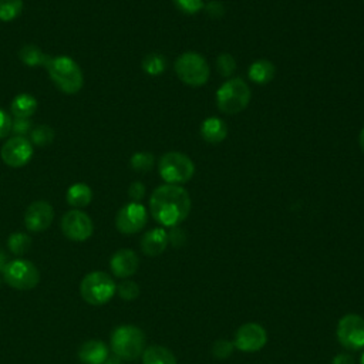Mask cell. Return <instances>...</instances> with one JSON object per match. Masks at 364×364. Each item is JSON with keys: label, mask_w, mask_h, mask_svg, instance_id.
Wrapping results in <instances>:
<instances>
[{"label": "cell", "mask_w": 364, "mask_h": 364, "mask_svg": "<svg viewBox=\"0 0 364 364\" xmlns=\"http://www.w3.org/2000/svg\"><path fill=\"white\" fill-rule=\"evenodd\" d=\"M340 344L351 351L364 347V318L358 314L348 313L337 323L336 330Z\"/></svg>", "instance_id": "9"}, {"label": "cell", "mask_w": 364, "mask_h": 364, "mask_svg": "<svg viewBox=\"0 0 364 364\" xmlns=\"http://www.w3.org/2000/svg\"><path fill=\"white\" fill-rule=\"evenodd\" d=\"M276 74V67L270 60L266 58H259L256 61H253L249 65L247 70V77L250 78V81H253L255 84H267L273 80Z\"/></svg>", "instance_id": "19"}, {"label": "cell", "mask_w": 364, "mask_h": 364, "mask_svg": "<svg viewBox=\"0 0 364 364\" xmlns=\"http://www.w3.org/2000/svg\"><path fill=\"white\" fill-rule=\"evenodd\" d=\"M360 364H364V353L361 354V358H360Z\"/></svg>", "instance_id": "42"}, {"label": "cell", "mask_w": 364, "mask_h": 364, "mask_svg": "<svg viewBox=\"0 0 364 364\" xmlns=\"http://www.w3.org/2000/svg\"><path fill=\"white\" fill-rule=\"evenodd\" d=\"M30 246H31V237L23 232H14L7 239V247L16 256H20L28 252Z\"/></svg>", "instance_id": "25"}, {"label": "cell", "mask_w": 364, "mask_h": 364, "mask_svg": "<svg viewBox=\"0 0 364 364\" xmlns=\"http://www.w3.org/2000/svg\"><path fill=\"white\" fill-rule=\"evenodd\" d=\"M117 293L122 300H135L139 296V287L132 280H124L117 286Z\"/></svg>", "instance_id": "30"}, {"label": "cell", "mask_w": 364, "mask_h": 364, "mask_svg": "<svg viewBox=\"0 0 364 364\" xmlns=\"http://www.w3.org/2000/svg\"><path fill=\"white\" fill-rule=\"evenodd\" d=\"M4 282L18 290L34 289L40 282V272L26 259H14L9 262L3 270Z\"/></svg>", "instance_id": "8"}, {"label": "cell", "mask_w": 364, "mask_h": 364, "mask_svg": "<svg viewBox=\"0 0 364 364\" xmlns=\"http://www.w3.org/2000/svg\"><path fill=\"white\" fill-rule=\"evenodd\" d=\"M7 263H9V260H7L6 253H4L3 250H0V272H1V273H3V270H4V267H6Z\"/></svg>", "instance_id": "39"}, {"label": "cell", "mask_w": 364, "mask_h": 364, "mask_svg": "<svg viewBox=\"0 0 364 364\" xmlns=\"http://www.w3.org/2000/svg\"><path fill=\"white\" fill-rule=\"evenodd\" d=\"M54 139V131L47 125H37L30 132V142L37 146H44L51 144Z\"/></svg>", "instance_id": "27"}, {"label": "cell", "mask_w": 364, "mask_h": 364, "mask_svg": "<svg viewBox=\"0 0 364 364\" xmlns=\"http://www.w3.org/2000/svg\"><path fill=\"white\" fill-rule=\"evenodd\" d=\"M185 239H186L185 232L178 226L171 228V232H168V242L175 247L182 246L185 243Z\"/></svg>", "instance_id": "33"}, {"label": "cell", "mask_w": 364, "mask_h": 364, "mask_svg": "<svg viewBox=\"0 0 364 364\" xmlns=\"http://www.w3.org/2000/svg\"><path fill=\"white\" fill-rule=\"evenodd\" d=\"M128 195L132 199V202H139L145 195V185L142 182H132L128 189Z\"/></svg>", "instance_id": "35"}, {"label": "cell", "mask_w": 364, "mask_h": 364, "mask_svg": "<svg viewBox=\"0 0 364 364\" xmlns=\"http://www.w3.org/2000/svg\"><path fill=\"white\" fill-rule=\"evenodd\" d=\"M104 364H122V360L118 358L117 355H112V357H108Z\"/></svg>", "instance_id": "40"}, {"label": "cell", "mask_w": 364, "mask_h": 364, "mask_svg": "<svg viewBox=\"0 0 364 364\" xmlns=\"http://www.w3.org/2000/svg\"><path fill=\"white\" fill-rule=\"evenodd\" d=\"M27 131H30V121L28 119H20V118H14L11 122V132L16 135H21L26 134Z\"/></svg>", "instance_id": "37"}, {"label": "cell", "mask_w": 364, "mask_h": 364, "mask_svg": "<svg viewBox=\"0 0 364 364\" xmlns=\"http://www.w3.org/2000/svg\"><path fill=\"white\" fill-rule=\"evenodd\" d=\"M117 291L114 279L105 272H91L84 276L80 284L81 297L91 306H102L108 303Z\"/></svg>", "instance_id": "6"}, {"label": "cell", "mask_w": 364, "mask_h": 364, "mask_svg": "<svg viewBox=\"0 0 364 364\" xmlns=\"http://www.w3.org/2000/svg\"><path fill=\"white\" fill-rule=\"evenodd\" d=\"M168 243V232L164 228H154L142 236L141 250L146 256H158L166 249Z\"/></svg>", "instance_id": "17"}, {"label": "cell", "mask_w": 364, "mask_h": 364, "mask_svg": "<svg viewBox=\"0 0 364 364\" xmlns=\"http://www.w3.org/2000/svg\"><path fill=\"white\" fill-rule=\"evenodd\" d=\"M358 144H360V148L363 149V152H364V127H363V129L360 131V135H358Z\"/></svg>", "instance_id": "41"}, {"label": "cell", "mask_w": 364, "mask_h": 364, "mask_svg": "<svg viewBox=\"0 0 364 364\" xmlns=\"http://www.w3.org/2000/svg\"><path fill=\"white\" fill-rule=\"evenodd\" d=\"M154 161L151 152H135L131 156V168L136 172H146L154 166Z\"/></svg>", "instance_id": "29"}, {"label": "cell", "mask_w": 364, "mask_h": 364, "mask_svg": "<svg viewBox=\"0 0 364 364\" xmlns=\"http://www.w3.org/2000/svg\"><path fill=\"white\" fill-rule=\"evenodd\" d=\"M252 91L239 77L228 78L216 91V105L228 115L242 112L250 102Z\"/></svg>", "instance_id": "4"}, {"label": "cell", "mask_w": 364, "mask_h": 364, "mask_svg": "<svg viewBox=\"0 0 364 364\" xmlns=\"http://www.w3.org/2000/svg\"><path fill=\"white\" fill-rule=\"evenodd\" d=\"M18 57L28 67H38V65L47 67L51 60L50 55H47L41 48H38L34 44H27L21 47L18 51Z\"/></svg>", "instance_id": "23"}, {"label": "cell", "mask_w": 364, "mask_h": 364, "mask_svg": "<svg viewBox=\"0 0 364 364\" xmlns=\"http://www.w3.org/2000/svg\"><path fill=\"white\" fill-rule=\"evenodd\" d=\"M173 4L176 6V9L186 14H195L205 6L203 0H173Z\"/></svg>", "instance_id": "32"}, {"label": "cell", "mask_w": 364, "mask_h": 364, "mask_svg": "<svg viewBox=\"0 0 364 364\" xmlns=\"http://www.w3.org/2000/svg\"><path fill=\"white\" fill-rule=\"evenodd\" d=\"M175 73L176 77L189 87L205 85L210 75L208 61L195 51H185L176 58Z\"/></svg>", "instance_id": "7"}, {"label": "cell", "mask_w": 364, "mask_h": 364, "mask_svg": "<svg viewBox=\"0 0 364 364\" xmlns=\"http://www.w3.org/2000/svg\"><path fill=\"white\" fill-rule=\"evenodd\" d=\"M23 11V0H0V20L11 21Z\"/></svg>", "instance_id": "26"}, {"label": "cell", "mask_w": 364, "mask_h": 364, "mask_svg": "<svg viewBox=\"0 0 364 364\" xmlns=\"http://www.w3.org/2000/svg\"><path fill=\"white\" fill-rule=\"evenodd\" d=\"M65 199L75 209L84 208L91 202L92 191L87 183L77 182L68 188V191L65 193Z\"/></svg>", "instance_id": "22"}, {"label": "cell", "mask_w": 364, "mask_h": 364, "mask_svg": "<svg viewBox=\"0 0 364 364\" xmlns=\"http://www.w3.org/2000/svg\"><path fill=\"white\" fill-rule=\"evenodd\" d=\"M166 68V58L159 53H149L142 60V70L152 77L161 75Z\"/></svg>", "instance_id": "24"}, {"label": "cell", "mask_w": 364, "mask_h": 364, "mask_svg": "<svg viewBox=\"0 0 364 364\" xmlns=\"http://www.w3.org/2000/svg\"><path fill=\"white\" fill-rule=\"evenodd\" d=\"M78 358L82 364H104L108 358V347L101 340H87L78 348Z\"/></svg>", "instance_id": "16"}, {"label": "cell", "mask_w": 364, "mask_h": 364, "mask_svg": "<svg viewBox=\"0 0 364 364\" xmlns=\"http://www.w3.org/2000/svg\"><path fill=\"white\" fill-rule=\"evenodd\" d=\"M0 156L6 165L11 168H21L33 156V144L26 136L14 135L3 144Z\"/></svg>", "instance_id": "13"}, {"label": "cell", "mask_w": 364, "mask_h": 364, "mask_svg": "<svg viewBox=\"0 0 364 364\" xmlns=\"http://www.w3.org/2000/svg\"><path fill=\"white\" fill-rule=\"evenodd\" d=\"M233 348H235V346H233L232 341L225 340V338L216 340V341L213 343V346H212V354H213L216 358L223 360V358H228V357L233 353Z\"/></svg>", "instance_id": "31"}, {"label": "cell", "mask_w": 364, "mask_h": 364, "mask_svg": "<svg viewBox=\"0 0 364 364\" xmlns=\"http://www.w3.org/2000/svg\"><path fill=\"white\" fill-rule=\"evenodd\" d=\"M109 341L114 355L125 361L136 360L145 350V334L134 324H122L114 328Z\"/></svg>", "instance_id": "2"}, {"label": "cell", "mask_w": 364, "mask_h": 364, "mask_svg": "<svg viewBox=\"0 0 364 364\" xmlns=\"http://www.w3.org/2000/svg\"><path fill=\"white\" fill-rule=\"evenodd\" d=\"M50 78L65 94H75L82 88L84 77L80 65L67 55L51 57L48 65Z\"/></svg>", "instance_id": "3"}, {"label": "cell", "mask_w": 364, "mask_h": 364, "mask_svg": "<svg viewBox=\"0 0 364 364\" xmlns=\"http://www.w3.org/2000/svg\"><path fill=\"white\" fill-rule=\"evenodd\" d=\"M139 267L138 255L131 249H119L109 259V269L115 277H129Z\"/></svg>", "instance_id": "15"}, {"label": "cell", "mask_w": 364, "mask_h": 364, "mask_svg": "<svg viewBox=\"0 0 364 364\" xmlns=\"http://www.w3.org/2000/svg\"><path fill=\"white\" fill-rule=\"evenodd\" d=\"M233 346L243 353H256L267 343V333L259 323L242 324L233 337Z\"/></svg>", "instance_id": "12"}, {"label": "cell", "mask_w": 364, "mask_h": 364, "mask_svg": "<svg viewBox=\"0 0 364 364\" xmlns=\"http://www.w3.org/2000/svg\"><path fill=\"white\" fill-rule=\"evenodd\" d=\"M142 364H178L175 354L164 346H149L142 353Z\"/></svg>", "instance_id": "21"}, {"label": "cell", "mask_w": 364, "mask_h": 364, "mask_svg": "<svg viewBox=\"0 0 364 364\" xmlns=\"http://www.w3.org/2000/svg\"><path fill=\"white\" fill-rule=\"evenodd\" d=\"M200 136L208 144H220L228 136V125L219 117H208L200 124Z\"/></svg>", "instance_id": "18"}, {"label": "cell", "mask_w": 364, "mask_h": 364, "mask_svg": "<svg viewBox=\"0 0 364 364\" xmlns=\"http://www.w3.org/2000/svg\"><path fill=\"white\" fill-rule=\"evenodd\" d=\"M205 11L208 13V16L213 17V18H219L225 14V7H223V3L218 1V0H212L209 1L208 4L203 6Z\"/></svg>", "instance_id": "34"}, {"label": "cell", "mask_w": 364, "mask_h": 364, "mask_svg": "<svg viewBox=\"0 0 364 364\" xmlns=\"http://www.w3.org/2000/svg\"><path fill=\"white\" fill-rule=\"evenodd\" d=\"M61 230L70 240L84 242L92 235L94 225L85 212L80 209H71L64 213L61 219Z\"/></svg>", "instance_id": "11"}, {"label": "cell", "mask_w": 364, "mask_h": 364, "mask_svg": "<svg viewBox=\"0 0 364 364\" xmlns=\"http://www.w3.org/2000/svg\"><path fill=\"white\" fill-rule=\"evenodd\" d=\"M37 109V100L31 94H18L10 104V111L14 118L28 119Z\"/></svg>", "instance_id": "20"}, {"label": "cell", "mask_w": 364, "mask_h": 364, "mask_svg": "<svg viewBox=\"0 0 364 364\" xmlns=\"http://www.w3.org/2000/svg\"><path fill=\"white\" fill-rule=\"evenodd\" d=\"M146 220V208L141 202H129L118 210L115 216V226L124 235H134L145 228Z\"/></svg>", "instance_id": "10"}, {"label": "cell", "mask_w": 364, "mask_h": 364, "mask_svg": "<svg viewBox=\"0 0 364 364\" xmlns=\"http://www.w3.org/2000/svg\"><path fill=\"white\" fill-rule=\"evenodd\" d=\"M191 206V196L181 185H161L149 198L152 218L165 228H175L182 223L188 218Z\"/></svg>", "instance_id": "1"}, {"label": "cell", "mask_w": 364, "mask_h": 364, "mask_svg": "<svg viewBox=\"0 0 364 364\" xmlns=\"http://www.w3.org/2000/svg\"><path fill=\"white\" fill-rule=\"evenodd\" d=\"M363 1H364V0H363Z\"/></svg>", "instance_id": "43"}, {"label": "cell", "mask_w": 364, "mask_h": 364, "mask_svg": "<svg viewBox=\"0 0 364 364\" xmlns=\"http://www.w3.org/2000/svg\"><path fill=\"white\" fill-rule=\"evenodd\" d=\"M54 219V209L46 200H36L30 203L24 213V225L30 232H43L50 228Z\"/></svg>", "instance_id": "14"}, {"label": "cell", "mask_w": 364, "mask_h": 364, "mask_svg": "<svg viewBox=\"0 0 364 364\" xmlns=\"http://www.w3.org/2000/svg\"><path fill=\"white\" fill-rule=\"evenodd\" d=\"M216 70L222 77L230 78L236 71V60L229 53H220L216 58Z\"/></svg>", "instance_id": "28"}, {"label": "cell", "mask_w": 364, "mask_h": 364, "mask_svg": "<svg viewBox=\"0 0 364 364\" xmlns=\"http://www.w3.org/2000/svg\"><path fill=\"white\" fill-rule=\"evenodd\" d=\"M159 176L171 185H181L192 179L195 173L193 161L179 151H169L159 158Z\"/></svg>", "instance_id": "5"}, {"label": "cell", "mask_w": 364, "mask_h": 364, "mask_svg": "<svg viewBox=\"0 0 364 364\" xmlns=\"http://www.w3.org/2000/svg\"><path fill=\"white\" fill-rule=\"evenodd\" d=\"M11 122L13 119L10 118V115L6 111L0 109V139L11 132Z\"/></svg>", "instance_id": "36"}, {"label": "cell", "mask_w": 364, "mask_h": 364, "mask_svg": "<svg viewBox=\"0 0 364 364\" xmlns=\"http://www.w3.org/2000/svg\"><path fill=\"white\" fill-rule=\"evenodd\" d=\"M331 364H354V357L348 353H340L331 360Z\"/></svg>", "instance_id": "38"}]
</instances>
